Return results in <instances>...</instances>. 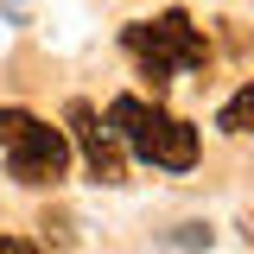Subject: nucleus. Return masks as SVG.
<instances>
[{"instance_id":"nucleus-1","label":"nucleus","mask_w":254,"mask_h":254,"mask_svg":"<svg viewBox=\"0 0 254 254\" xmlns=\"http://www.w3.org/2000/svg\"><path fill=\"white\" fill-rule=\"evenodd\" d=\"M108 133H115L133 159L159 165V172H190V165H197V127H185L178 115H165L159 102L115 95V102H108Z\"/></svg>"},{"instance_id":"nucleus-2","label":"nucleus","mask_w":254,"mask_h":254,"mask_svg":"<svg viewBox=\"0 0 254 254\" xmlns=\"http://www.w3.org/2000/svg\"><path fill=\"white\" fill-rule=\"evenodd\" d=\"M121 45L133 51V64L153 76V83H165V76H178V70H203L210 64V45H203V32L190 26V13H159V19H133V26L121 32Z\"/></svg>"},{"instance_id":"nucleus-3","label":"nucleus","mask_w":254,"mask_h":254,"mask_svg":"<svg viewBox=\"0 0 254 254\" xmlns=\"http://www.w3.org/2000/svg\"><path fill=\"white\" fill-rule=\"evenodd\" d=\"M0 153L19 185H58L70 172V133L26 108H0Z\"/></svg>"},{"instance_id":"nucleus-4","label":"nucleus","mask_w":254,"mask_h":254,"mask_svg":"<svg viewBox=\"0 0 254 254\" xmlns=\"http://www.w3.org/2000/svg\"><path fill=\"white\" fill-rule=\"evenodd\" d=\"M70 133H76V146H83V159H89V172L102 178V185H121V140L108 133V127L95 121L89 102H70Z\"/></svg>"},{"instance_id":"nucleus-5","label":"nucleus","mask_w":254,"mask_h":254,"mask_svg":"<svg viewBox=\"0 0 254 254\" xmlns=\"http://www.w3.org/2000/svg\"><path fill=\"white\" fill-rule=\"evenodd\" d=\"M216 127H222V133H254V83H248V89H235L229 102H222Z\"/></svg>"},{"instance_id":"nucleus-6","label":"nucleus","mask_w":254,"mask_h":254,"mask_svg":"<svg viewBox=\"0 0 254 254\" xmlns=\"http://www.w3.org/2000/svg\"><path fill=\"white\" fill-rule=\"evenodd\" d=\"M172 242H178V248H210V229H197V222H185V229H178Z\"/></svg>"},{"instance_id":"nucleus-7","label":"nucleus","mask_w":254,"mask_h":254,"mask_svg":"<svg viewBox=\"0 0 254 254\" xmlns=\"http://www.w3.org/2000/svg\"><path fill=\"white\" fill-rule=\"evenodd\" d=\"M0 254H45V248L26 242V235H0Z\"/></svg>"}]
</instances>
